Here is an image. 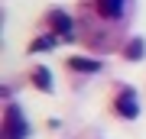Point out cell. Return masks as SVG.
<instances>
[{
  "label": "cell",
  "instance_id": "2",
  "mask_svg": "<svg viewBox=\"0 0 146 139\" xmlns=\"http://www.w3.org/2000/svg\"><path fill=\"white\" fill-rule=\"evenodd\" d=\"M114 113L120 120H136L140 117V103H136V91L127 88V84H120L117 94H114Z\"/></svg>",
  "mask_w": 146,
  "mask_h": 139
},
{
  "label": "cell",
  "instance_id": "3",
  "mask_svg": "<svg viewBox=\"0 0 146 139\" xmlns=\"http://www.w3.org/2000/svg\"><path fill=\"white\" fill-rule=\"evenodd\" d=\"M127 3H130V0H98V13L104 16V20H120V16L127 13Z\"/></svg>",
  "mask_w": 146,
  "mask_h": 139
},
{
  "label": "cell",
  "instance_id": "6",
  "mask_svg": "<svg viewBox=\"0 0 146 139\" xmlns=\"http://www.w3.org/2000/svg\"><path fill=\"white\" fill-rule=\"evenodd\" d=\"M65 65L72 68V71H91V74L101 71V62H94V58H81V55H72Z\"/></svg>",
  "mask_w": 146,
  "mask_h": 139
},
{
  "label": "cell",
  "instance_id": "8",
  "mask_svg": "<svg viewBox=\"0 0 146 139\" xmlns=\"http://www.w3.org/2000/svg\"><path fill=\"white\" fill-rule=\"evenodd\" d=\"M55 36H42V39H36V42H33V45H29V52H46V49H55Z\"/></svg>",
  "mask_w": 146,
  "mask_h": 139
},
{
  "label": "cell",
  "instance_id": "4",
  "mask_svg": "<svg viewBox=\"0 0 146 139\" xmlns=\"http://www.w3.org/2000/svg\"><path fill=\"white\" fill-rule=\"evenodd\" d=\"M29 81L36 84L39 91H46V94H52V71H49V68H33V74H29Z\"/></svg>",
  "mask_w": 146,
  "mask_h": 139
},
{
  "label": "cell",
  "instance_id": "7",
  "mask_svg": "<svg viewBox=\"0 0 146 139\" xmlns=\"http://www.w3.org/2000/svg\"><path fill=\"white\" fill-rule=\"evenodd\" d=\"M49 20H52V29H55V32H65V36L72 32V20L65 16V10H52Z\"/></svg>",
  "mask_w": 146,
  "mask_h": 139
},
{
  "label": "cell",
  "instance_id": "1",
  "mask_svg": "<svg viewBox=\"0 0 146 139\" xmlns=\"http://www.w3.org/2000/svg\"><path fill=\"white\" fill-rule=\"evenodd\" d=\"M0 136H3V139H26V136H29V123H26V113L20 110V103H13V100L7 103Z\"/></svg>",
  "mask_w": 146,
  "mask_h": 139
},
{
  "label": "cell",
  "instance_id": "5",
  "mask_svg": "<svg viewBox=\"0 0 146 139\" xmlns=\"http://www.w3.org/2000/svg\"><path fill=\"white\" fill-rule=\"evenodd\" d=\"M143 55H146V42H143L140 36H133V39L123 45V58H127V62H140Z\"/></svg>",
  "mask_w": 146,
  "mask_h": 139
}]
</instances>
